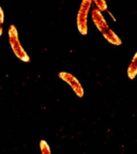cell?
Returning a JSON list of instances; mask_svg holds the SVG:
<instances>
[{"mask_svg":"<svg viewBox=\"0 0 137 154\" xmlns=\"http://www.w3.org/2000/svg\"><path fill=\"white\" fill-rule=\"evenodd\" d=\"M58 76L60 77L63 82H65L71 88H72L73 91L75 92V94H76L78 97H83V96H84V94H85L84 88H83L79 80L77 79V77H75L73 74L67 73V72H60Z\"/></svg>","mask_w":137,"mask_h":154,"instance_id":"277c9868","label":"cell"},{"mask_svg":"<svg viewBox=\"0 0 137 154\" xmlns=\"http://www.w3.org/2000/svg\"><path fill=\"white\" fill-rule=\"evenodd\" d=\"M126 74H128V77L130 79H134L135 77L137 76V51L135 53L134 57L132 58L131 63L129 64Z\"/></svg>","mask_w":137,"mask_h":154,"instance_id":"5b68a950","label":"cell"},{"mask_svg":"<svg viewBox=\"0 0 137 154\" xmlns=\"http://www.w3.org/2000/svg\"><path fill=\"white\" fill-rule=\"evenodd\" d=\"M3 23H5V13L3 10L0 7V36L2 34V29H3Z\"/></svg>","mask_w":137,"mask_h":154,"instance_id":"ba28073f","label":"cell"},{"mask_svg":"<svg viewBox=\"0 0 137 154\" xmlns=\"http://www.w3.org/2000/svg\"><path fill=\"white\" fill-rule=\"evenodd\" d=\"M92 3H94L96 9H99L101 12H105V11H108V8H107V2L106 0H92Z\"/></svg>","mask_w":137,"mask_h":154,"instance_id":"8992f818","label":"cell"},{"mask_svg":"<svg viewBox=\"0 0 137 154\" xmlns=\"http://www.w3.org/2000/svg\"><path fill=\"white\" fill-rule=\"evenodd\" d=\"M92 7V0H83L77 13L76 25L82 35L88 34V15Z\"/></svg>","mask_w":137,"mask_h":154,"instance_id":"3957f363","label":"cell"},{"mask_svg":"<svg viewBox=\"0 0 137 154\" xmlns=\"http://www.w3.org/2000/svg\"><path fill=\"white\" fill-rule=\"evenodd\" d=\"M40 150H41L42 154H51V150L48 146V143L45 140H41L40 141Z\"/></svg>","mask_w":137,"mask_h":154,"instance_id":"52a82bcc","label":"cell"},{"mask_svg":"<svg viewBox=\"0 0 137 154\" xmlns=\"http://www.w3.org/2000/svg\"><path fill=\"white\" fill-rule=\"evenodd\" d=\"M91 18H92V22L95 25V27L98 28V30L101 32V34L104 36V38H105L108 43L113 44V45H117V46L122 44L121 38H119V36L116 34V32L109 27V25L106 22L105 17H104L103 13H102L99 9L94 8V9L91 10Z\"/></svg>","mask_w":137,"mask_h":154,"instance_id":"6da1fadb","label":"cell"},{"mask_svg":"<svg viewBox=\"0 0 137 154\" xmlns=\"http://www.w3.org/2000/svg\"><path fill=\"white\" fill-rule=\"evenodd\" d=\"M9 42L14 55L18 58L19 60L24 61V62H29L30 61V57L28 56V54L26 53V51H25L20 42H19L18 32H17V29L14 25H11L9 27Z\"/></svg>","mask_w":137,"mask_h":154,"instance_id":"7a4b0ae2","label":"cell"}]
</instances>
